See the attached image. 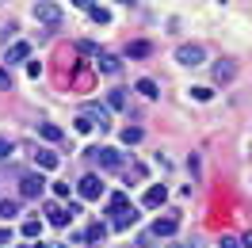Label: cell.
Returning <instances> with one entry per match:
<instances>
[{
	"instance_id": "1",
	"label": "cell",
	"mask_w": 252,
	"mask_h": 248,
	"mask_svg": "<svg viewBox=\"0 0 252 248\" xmlns=\"http://www.w3.org/2000/svg\"><path fill=\"white\" fill-rule=\"evenodd\" d=\"M23 153L31 156L42 172H54V168H58V153H50V149H42V145H34V141H23Z\"/></svg>"
},
{
	"instance_id": "2",
	"label": "cell",
	"mask_w": 252,
	"mask_h": 248,
	"mask_svg": "<svg viewBox=\"0 0 252 248\" xmlns=\"http://www.w3.org/2000/svg\"><path fill=\"white\" fill-rule=\"evenodd\" d=\"M34 19H38L42 27H50V31H58V27H62V8L50 4V0H42V4H34Z\"/></svg>"
},
{
	"instance_id": "3",
	"label": "cell",
	"mask_w": 252,
	"mask_h": 248,
	"mask_svg": "<svg viewBox=\"0 0 252 248\" xmlns=\"http://www.w3.org/2000/svg\"><path fill=\"white\" fill-rule=\"evenodd\" d=\"M176 62L188 65V69H195V65L206 62V50L199 46V42H184V46H176Z\"/></svg>"
},
{
	"instance_id": "4",
	"label": "cell",
	"mask_w": 252,
	"mask_h": 248,
	"mask_svg": "<svg viewBox=\"0 0 252 248\" xmlns=\"http://www.w3.org/2000/svg\"><path fill=\"white\" fill-rule=\"evenodd\" d=\"M77 191H80V199L95 202V199H103V180H99L95 172H88V176H84V180L77 184Z\"/></svg>"
},
{
	"instance_id": "5",
	"label": "cell",
	"mask_w": 252,
	"mask_h": 248,
	"mask_svg": "<svg viewBox=\"0 0 252 248\" xmlns=\"http://www.w3.org/2000/svg\"><path fill=\"white\" fill-rule=\"evenodd\" d=\"M233 77H237V62H229V58H218V62L210 65V80L214 84H229Z\"/></svg>"
},
{
	"instance_id": "6",
	"label": "cell",
	"mask_w": 252,
	"mask_h": 248,
	"mask_svg": "<svg viewBox=\"0 0 252 248\" xmlns=\"http://www.w3.org/2000/svg\"><path fill=\"white\" fill-rule=\"evenodd\" d=\"M176 229H180V214L176 210H168V214H160L153 221V237H176Z\"/></svg>"
},
{
	"instance_id": "7",
	"label": "cell",
	"mask_w": 252,
	"mask_h": 248,
	"mask_svg": "<svg viewBox=\"0 0 252 248\" xmlns=\"http://www.w3.org/2000/svg\"><path fill=\"white\" fill-rule=\"evenodd\" d=\"M88 156H92V160H99L107 172L123 168V153H119V149H88Z\"/></svg>"
},
{
	"instance_id": "8",
	"label": "cell",
	"mask_w": 252,
	"mask_h": 248,
	"mask_svg": "<svg viewBox=\"0 0 252 248\" xmlns=\"http://www.w3.org/2000/svg\"><path fill=\"white\" fill-rule=\"evenodd\" d=\"M42 176H38V172H27V176H23V180H19V195H23V199H38V195H42Z\"/></svg>"
},
{
	"instance_id": "9",
	"label": "cell",
	"mask_w": 252,
	"mask_h": 248,
	"mask_svg": "<svg viewBox=\"0 0 252 248\" xmlns=\"http://www.w3.org/2000/svg\"><path fill=\"white\" fill-rule=\"evenodd\" d=\"M27 62H31V46L27 42H12L8 54H4V65L12 69V65H27Z\"/></svg>"
},
{
	"instance_id": "10",
	"label": "cell",
	"mask_w": 252,
	"mask_h": 248,
	"mask_svg": "<svg viewBox=\"0 0 252 248\" xmlns=\"http://www.w3.org/2000/svg\"><path fill=\"white\" fill-rule=\"evenodd\" d=\"M69 206H62V202H46V221L50 225H58V229H62V225H69Z\"/></svg>"
},
{
	"instance_id": "11",
	"label": "cell",
	"mask_w": 252,
	"mask_h": 248,
	"mask_svg": "<svg viewBox=\"0 0 252 248\" xmlns=\"http://www.w3.org/2000/svg\"><path fill=\"white\" fill-rule=\"evenodd\" d=\"M164 199H168V187H149L145 199H142V206L145 210H157V206H164Z\"/></svg>"
},
{
	"instance_id": "12",
	"label": "cell",
	"mask_w": 252,
	"mask_h": 248,
	"mask_svg": "<svg viewBox=\"0 0 252 248\" xmlns=\"http://www.w3.org/2000/svg\"><path fill=\"white\" fill-rule=\"evenodd\" d=\"M88 115L95 119V126H99L103 134L111 130V107H103V103H92V107H88Z\"/></svg>"
},
{
	"instance_id": "13",
	"label": "cell",
	"mask_w": 252,
	"mask_h": 248,
	"mask_svg": "<svg viewBox=\"0 0 252 248\" xmlns=\"http://www.w3.org/2000/svg\"><path fill=\"white\" fill-rule=\"evenodd\" d=\"M123 210H130V199H126L123 191H115L107 199V217H115V214H123Z\"/></svg>"
},
{
	"instance_id": "14",
	"label": "cell",
	"mask_w": 252,
	"mask_h": 248,
	"mask_svg": "<svg viewBox=\"0 0 252 248\" xmlns=\"http://www.w3.org/2000/svg\"><path fill=\"white\" fill-rule=\"evenodd\" d=\"M99 73H107V77H115V73H119V69H123V62H119V58H115V54H99Z\"/></svg>"
},
{
	"instance_id": "15",
	"label": "cell",
	"mask_w": 252,
	"mask_h": 248,
	"mask_svg": "<svg viewBox=\"0 0 252 248\" xmlns=\"http://www.w3.org/2000/svg\"><path fill=\"white\" fill-rule=\"evenodd\" d=\"M123 176L130 180V184H142V180H145V164H142V160H134V164H126V168H123Z\"/></svg>"
},
{
	"instance_id": "16",
	"label": "cell",
	"mask_w": 252,
	"mask_h": 248,
	"mask_svg": "<svg viewBox=\"0 0 252 248\" xmlns=\"http://www.w3.org/2000/svg\"><path fill=\"white\" fill-rule=\"evenodd\" d=\"M107 107L111 111H123L126 107V88H111V92H107Z\"/></svg>"
},
{
	"instance_id": "17",
	"label": "cell",
	"mask_w": 252,
	"mask_h": 248,
	"mask_svg": "<svg viewBox=\"0 0 252 248\" xmlns=\"http://www.w3.org/2000/svg\"><path fill=\"white\" fill-rule=\"evenodd\" d=\"M73 126H77V134H92V130H99V126H95V119L88 115V111H84V115H77V123H73Z\"/></svg>"
},
{
	"instance_id": "18",
	"label": "cell",
	"mask_w": 252,
	"mask_h": 248,
	"mask_svg": "<svg viewBox=\"0 0 252 248\" xmlns=\"http://www.w3.org/2000/svg\"><path fill=\"white\" fill-rule=\"evenodd\" d=\"M103 237H107V225H99V221H95V225H88V233H84V241H88V245H99Z\"/></svg>"
},
{
	"instance_id": "19",
	"label": "cell",
	"mask_w": 252,
	"mask_h": 248,
	"mask_svg": "<svg viewBox=\"0 0 252 248\" xmlns=\"http://www.w3.org/2000/svg\"><path fill=\"white\" fill-rule=\"evenodd\" d=\"M138 221V210H123V214H115V229H130Z\"/></svg>"
},
{
	"instance_id": "20",
	"label": "cell",
	"mask_w": 252,
	"mask_h": 248,
	"mask_svg": "<svg viewBox=\"0 0 252 248\" xmlns=\"http://www.w3.org/2000/svg\"><path fill=\"white\" fill-rule=\"evenodd\" d=\"M0 217H19V199H0Z\"/></svg>"
},
{
	"instance_id": "21",
	"label": "cell",
	"mask_w": 252,
	"mask_h": 248,
	"mask_svg": "<svg viewBox=\"0 0 252 248\" xmlns=\"http://www.w3.org/2000/svg\"><path fill=\"white\" fill-rule=\"evenodd\" d=\"M142 138H145L142 126H126V130H123V141H126V145H138Z\"/></svg>"
},
{
	"instance_id": "22",
	"label": "cell",
	"mask_w": 252,
	"mask_h": 248,
	"mask_svg": "<svg viewBox=\"0 0 252 248\" xmlns=\"http://www.w3.org/2000/svg\"><path fill=\"white\" fill-rule=\"evenodd\" d=\"M38 134H42L46 141H62V126H54V123H42V126H38Z\"/></svg>"
},
{
	"instance_id": "23",
	"label": "cell",
	"mask_w": 252,
	"mask_h": 248,
	"mask_svg": "<svg viewBox=\"0 0 252 248\" xmlns=\"http://www.w3.org/2000/svg\"><path fill=\"white\" fill-rule=\"evenodd\" d=\"M126 58H149V42H130V46H126Z\"/></svg>"
},
{
	"instance_id": "24",
	"label": "cell",
	"mask_w": 252,
	"mask_h": 248,
	"mask_svg": "<svg viewBox=\"0 0 252 248\" xmlns=\"http://www.w3.org/2000/svg\"><path fill=\"white\" fill-rule=\"evenodd\" d=\"M138 92H142L145 99H157V92H160V88H157V84H153L149 77H145V80H138Z\"/></svg>"
},
{
	"instance_id": "25",
	"label": "cell",
	"mask_w": 252,
	"mask_h": 248,
	"mask_svg": "<svg viewBox=\"0 0 252 248\" xmlns=\"http://www.w3.org/2000/svg\"><path fill=\"white\" fill-rule=\"evenodd\" d=\"M38 233H42V221H38V217H27V221H23V237H38Z\"/></svg>"
},
{
	"instance_id": "26",
	"label": "cell",
	"mask_w": 252,
	"mask_h": 248,
	"mask_svg": "<svg viewBox=\"0 0 252 248\" xmlns=\"http://www.w3.org/2000/svg\"><path fill=\"white\" fill-rule=\"evenodd\" d=\"M191 99H195V103H206V99H214V92H210V88H191Z\"/></svg>"
},
{
	"instance_id": "27",
	"label": "cell",
	"mask_w": 252,
	"mask_h": 248,
	"mask_svg": "<svg viewBox=\"0 0 252 248\" xmlns=\"http://www.w3.org/2000/svg\"><path fill=\"white\" fill-rule=\"evenodd\" d=\"M88 16H92L95 23H103V27H107V23H111V12H107V8H92Z\"/></svg>"
},
{
	"instance_id": "28",
	"label": "cell",
	"mask_w": 252,
	"mask_h": 248,
	"mask_svg": "<svg viewBox=\"0 0 252 248\" xmlns=\"http://www.w3.org/2000/svg\"><path fill=\"white\" fill-rule=\"evenodd\" d=\"M237 245H241V241H237L233 233H221L218 237V248H237Z\"/></svg>"
},
{
	"instance_id": "29",
	"label": "cell",
	"mask_w": 252,
	"mask_h": 248,
	"mask_svg": "<svg viewBox=\"0 0 252 248\" xmlns=\"http://www.w3.org/2000/svg\"><path fill=\"white\" fill-rule=\"evenodd\" d=\"M8 156H12V141L0 138V160H8Z\"/></svg>"
},
{
	"instance_id": "30",
	"label": "cell",
	"mask_w": 252,
	"mask_h": 248,
	"mask_svg": "<svg viewBox=\"0 0 252 248\" xmlns=\"http://www.w3.org/2000/svg\"><path fill=\"white\" fill-rule=\"evenodd\" d=\"M50 187H54V195H62V199H69V191H73L69 184H50Z\"/></svg>"
},
{
	"instance_id": "31",
	"label": "cell",
	"mask_w": 252,
	"mask_h": 248,
	"mask_svg": "<svg viewBox=\"0 0 252 248\" xmlns=\"http://www.w3.org/2000/svg\"><path fill=\"white\" fill-rule=\"evenodd\" d=\"M12 88V77H8V69H0V92H8Z\"/></svg>"
},
{
	"instance_id": "32",
	"label": "cell",
	"mask_w": 252,
	"mask_h": 248,
	"mask_svg": "<svg viewBox=\"0 0 252 248\" xmlns=\"http://www.w3.org/2000/svg\"><path fill=\"white\" fill-rule=\"evenodd\" d=\"M188 168L195 172V176H199V168H203V160H199V153H191V160H188Z\"/></svg>"
},
{
	"instance_id": "33",
	"label": "cell",
	"mask_w": 252,
	"mask_h": 248,
	"mask_svg": "<svg viewBox=\"0 0 252 248\" xmlns=\"http://www.w3.org/2000/svg\"><path fill=\"white\" fill-rule=\"evenodd\" d=\"M4 245H12V229H0V248Z\"/></svg>"
},
{
	"instance_id": "34",
	"label": "cell",
	"mask_w": 252,
	"mask_h": 248,
	"mask_svg": "<svg viewBox=\"0 0 252 248\" xmlns=\"http://www.w3.org/2000/svg\"><path fill=\"white\" fill-rule=\"evenodd\" d=\"M73 4H77V8H84V12H92V8H95L92 0H73Z\"/></svg>"
},
{
	"instance_id": "35",
	"label": "cell",
	"mask_w": 252,
	"mask_h": 248,
	"mask_svg": "<svg viewBox=\"0 0 252 248\" xmlns=\"http://www.w3.org/2000/svg\"><path fill=\"white\" fill-rule=\"evenodd\" d=\"M38 248H69V245H62V241H50V245H38Z\"/></svg>"
},
{
	"instance_id": "36",
	"label": "cell",
	"mask_w": 252,
	"mask_h": 248,
	"mask_svg": "<svg viewBox=\"0 0 252 248\" xmlns=\"http://www.w3.org/2000/svg\"><path fill=\"white\" fill-rule=\"evenodd\" d=\"M241 245H245V248H252V233H245V237H241Z\"/></svg>"
},
{
	"instance_id": "37",
	"label": "cell",
	"mask_w": 252,
	"mask_h": 248,
	"mask_svg": "<svg viewBox=\"0 0 252 248\" xmlns=\"http://www.w3.org/2000/svg\"><path fill=\"white\" fill-rule=\"evenodd\" d=\"M168 248H188V245H168Z\"/></svg>"
},
{
	"instance_id": "38",
	"label": "cell",
	"mask_w": 252,
	"mask_h": 248,
	"mask_svg": "<svg viewBox=\"0 0 252 248\" xmlns=\"http://www.w3.org/2000/svg\"><path fill=\"white\" fill-rule=\"evenodd\" d=\"M119 4H134V0H119Z\"/></svg>"
},
{
	"instance_id": "39",
	"label": "cell",
	"mask_w": 252,
	"mask_h": 248,
	"mask_svg": "<svg viewBox=\"0 0 252 248\" xmlns=\"http://www.w3.org/2000/svg\"><path fill=\"white\" fill-rule=\"evenodd\" d=\"M27 248H38V245H27Z\"/></svg>"
}]
</instances>
